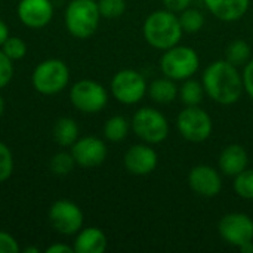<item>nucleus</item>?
<instances>
[{
    "mask_svg": "<svg viewBox=\"0 0 253 253\" xmlns=\"http://www.w3.org/2000/svg\"><path fill=\"white\" fill-rule=\"evenodd\" d=\"M202 83L206 96L219 105H234L245 93L243 76L239 67L230 64L225 58L211 62L205 68Z\"/></svg>",
    "mask_w": 253,
    "mask_h": 253,
    "instance_id": "f257e3e1",
    "label": "nucleus"
},
{
    "mask_svg": "<svg viewBox=\"0 0 253 253\" xmlns=\"http://www.w3.org/2000/svg\"><path fill=\"white\" fill-rule=\"evenodd\" d=\"M142 34L151 47L163 52L181 42L184 30L175 12L159 9L145 18L142 24Z\"/></svg>",
    "mask_w": 253,
    "mask_h": 253,
    "instance_id": "f03ea898",
    "label": "nucleus"
},
{
    "mask_svg": "<svg viewBox=\"0 0 253 253\" xmlns=\"http://www.w3.org/2000/svg\"><path fill=\"white\" fill-rule=\"evenodd\" d=\"M101 13L95 0H71L64 13L68 33L76 39H89L98 30Z\"/></svg>",
    "mask_w": 253,
    "mask_h": 253,
    "instance_id": "7ed1b4c3",
    "label": "nucleus"
},
{
    "mask_svg": "<svg viewBox=\"0 0 253 253\" xmlns=\"http://www.w3.org/2000/svg\"><path fill=\"white\" fill-rule=\"evenodd\" d=\"M200 68V56L191 46L175 44L173 47L163 50L160 58V70L163 76L175 80L184 82L194 77Z\"/></svg>",
    "mask_w": 253,
    "mask_h": 253,
    "instance_id": "20e7f679",
    "label": "nucleus"
},
{
    "mask_svg": "<svg viewBox=\"0 0 253 253\" xmlns=\"http://www.w3.org/2000/svg\"><path fill=\"white\" fill-rule=\"evenodd\" d=\"M130 129L144 142L157 145L169 136V122L166 116L153 107H142L135 111L130 120Z\"/></svg>",
    "mask_w": 253,
    "mask_h": 253,
    "instance_id": "39448f33",
    "label": "nucleus"
},
{
    "mask_svg": "<svg viewBox=\"0 0 253 253\" xmlns=\"http://www.w3.org/2000/svg\"><path fill=\"white\" fill-rule=\"evenodd\" d=\"M31 83L33 87L42 95H56L68 86L70 68L61 59H44L34 68Z\"/></svg>",
    "mask_w": 253,
    "mask_h": 253,
    "instance_id": "423d86ee",
    "label": "nucleus"
},
{
    "mask_svg": "<svg viewBox=\"0 0 253 253\" xmlns=\"http://www.w3.org/2000/svg\"><path fill=\"white\" fill-rule=\"evenodd\" d=\"M176 129L185 141L200 144L211 138L213 122L206 110L200 105H193L179 111L176 116Z\"/></svg>",
    "mask_w": 253,
    "mask_h": 253,
    "instance_id": "0eeeda50",
    "label": "nucleus"
},
{
    "mask_svg": "<svg viewBox=\"0 0 253 253\" xmlns=\"http://www.w3.org/2000/svg\"><path fill=\"white\" fill-rule=\"evenodd\" d=\"M113 96L125 105H135L144 99L148 90L145 77L132 68L117 71L110 83Z\"/></svg>",
    "mask_w": 253,
    "mask_h": 253,
    "instance_id": "6e6552de",
    "label": "nucleus"
},
{
    "mask_svg": "<svg viewBox=\"0 0 253 253\" xmlns=\"http://www.w3.org/2000/svg\"><path fill=\"white\" fill-rule=\"evenodd\" d=\"M70 99L74 108L79 111L86 114H96L107 107L108 92L99 82L83 79L71 86Z\"/></svg>",
    "mask_w": 253,
    "mask_h": 253,
    "instance_id": "1a4fd4ad",
    "label": "nucleus"
},
{
    "mask_svg": "<svg viewBox=\"0 0 253 253\" xmlns=\"http://www.w3.org/2000/svg\"><path fill=\"white\" fill-rule=\"evenodd\" d=\"M218 233L227 245L240 249L243 245L253 242V219L242 212L227 213L218 224Z\"/></svg>",
    "mask_w": 253,
    "mask_h": 253,
    "instance_id": "9d476101",
    "label": "nucleus"
},
{
    "mask_svg": "<svg viewBox=\"0 0 253 253\" xmlns=\"http://www.w3.org/2000/svg\"><path fill=\"white\" fill-rule=\"evenodd\" d=\"M49 222L62 236H74L83 228L82 209L70 200H56L49 209Z\"/></svg>",
    "mask_w": 253,
    "mask_h": 253,
    "instance_id": "9b49d317",
    "label": "nucleus"
},
{
    "mask_svg": "<svg viewBox=\"0 0 253 253\" xmlns=\"http://www.w3.org/2000/svg\"><path fill=\"white\" fill-rule=\"evenodd\" d=\"M188 187L200 197L213 199L222 190V178L213 166L197 165L188 173Z\"/></svg>",
    "mask_w": 253,
    "mask_h": 253,
    "instance_id": "f8f14e48",
    "label": "nucleus"
},
{
    "mask_svg": "<svg viewBox=\"0 0 253 253\" xmlns=\"http://www.w3.org/2000/svg\"><path fill=\"white\" fill-rule=\"evenodd\" d=\"M71 154L76 165L82 168H96L107 159L108 148L105 142L93 135L82 136L71 145Z\"/></svg>",
    "mask_w": 253,
    "mask_h": 253,
    "instance_id": "ddd939ff",
    "label": "nucleus"
},
{
    "mask_svg": "<svg viewBox=\"0 0 253 253\" xmlns=\"http://www.w3.org/2000/svg\"><path fill=\"white\" fill-rule=\"evenodd\" d=\"M126 170L135 176H147L153 173L159 165L157 151L147 142L129 147L123 157Z\"/></svg>",
    "mask_w": 253,
    "mask_h": 253,
    "instance_id": "4468645a",
    "label": "nucleus"
},
{
    "mask_svg": "<svg viewBox=\"0 0 253 253\" xmlns=\"http://www.w3.org/2000/svg\"><path fill=\"white\" fill-rule=\"evenodd\" d=\"M16 15L25 27L39 30L52 21L53 4L50 0H19Z\"/></svg>",
    "mask_w": 253,
    "mask_h": 253,
    "instance_id": "2eb2a0df",
    "label": "nucleus"
},
{
    "mask_svg": "<svg viewBox=\"0 0 253 253\" xmlns=\"http://www.w3.org/2000/svg\"><path fill=\"white\" fill-rule=\"evenodd\" d=\"M249 166V154L246 148L240 144H230L227 145L219 157H218V168L219 172L225 176L234 178Z\"/></svg>",
    "mask_w": 253,
    "mask_h": 253,
    "instance_id": "dca6fc26",
    "label": "nucleus"
},
{
    "mask_svg": "<svg viewBox=\"0 0 253 253\" xmlns=\"http://www.w3.org/2000/svg\"><path fill=\"white\" fill-rule=\"evenodd\" d=\"M203 3L216 19L224 22L242 19L251 7V0H203Z\"/></svg>",
    "mask_w": 253,
    "mask_h": 253,
    "instance_id": "f3484780",
    "label": "nucleus"
},
{
    "mask_svg": "<svg viewBox=\"0 0 253 253\" xmlns=\"http://www.w3.org/2000/svg\"><path fill=\"white\" fill-rule=\"evenodd\" d=\"M107 236L101 228L87 227L76 234L73 249L74 253H102L107 249Z\"/></svg>",
    "mask_w": 253,
    "mask_h": 253,
    "instance_id": "a211bd4d",
    "label": "nucleus"
},
{
    "mask_svg": "<svg viewBox=\"0 0 253 253\" xmlns=\"http://www.w3.org/2000/svg\"><path fill=\"white\" fill-rule=\"evenodd\" d=\"M178 89L179 86L175 83V80L163 76V77L154 79L148 84L147 95L150 96L153 102L159 105H168V104H172L178 98Z\"/></svg>",
    "mask_w": 253,
    "mask_h": 253,
    "instance_id": "6ab92c4d",
    "label": "nucleus"
},
{
    "mask_svg": "<svg viewBox=\"0 0 253 253\" xmlns=\"http://www.w3.org/2000/svg\"><path fill=\"white\" fill-rule=\"evenodd\" d=\"M53 139L58 145L67 148L79 139V126L71 117H61L53 126Z\"/></svg>",
    "mask_w": 253,
    "mask_h": 253,
    "instance_id": "aec40b11",
    "label": "nucleus"
},
{
    "mask_svg": "<svg viewBox=\"0 0 253 253\" xmlns=\"http://www.w3.org/2000/svg\"><path fill=\"white\" fill-rule=\"evenodd\" d=\"M205 95L206 92H205L202 80H196L194 77L184 80L178 89V98L185 107L200 105L205 99Z\"/></svg>",
    "mask_w": 253,
    "mask_h": 253,
    "instance_id": "412c9836",
    "label": "nucleus"
},
{
    "mask_svg": "<svg viewBox=\"0 0 253 253\" xmlns=\"http://www.w3.org/2000/svg\"><path fill=\"white\" fill-rule=\"evenodd\" d=\"M225 59L236 65V67H245L252 59V47L251 44L243 39L233 40L227 49H225Z\"/></svg>",
    "mask_w": 253,
    "mask_h": 253,
    "instance_id": "4be33fe9",
    "label": "nucleus"
},
{
    "mask_svg": "<svg viewBox=\"0 0 253 253\" xmlns=\"http://www.w3.org/2000/svg\"><path fill=\"white\" fill-rule=\"evenodd\" d=\"M130 130V122L123 116H113L104 125V138L110 142H122Z\"/></svg>",
    "mask_w": 253,
    "mask_h": 253,
    "instance_id": "5701e85b",
    "label": "nucleus"
},
{
    "mask_svg": "<svg viewBox=\"0 0 253 253\" xmlns=\"http://www.w3.org/2000/svg\"><path fill=\"white\" fill-rule=\"evenodd\" d=\"M178 18H179V22H181L184 33H188V34L199 33L205 27V22H206L205 13L200 9L191 7V6L184 9L182 12H179Z\"/></svg>",
    "mask_w": 253,
    "mask_h": 253,
    "instance_id": "b1692460",
    "label": "nucleus"
},
{
    "mask_svg": "<svg viewBox=\"0 0 253 253\" xmlns=\"http://www.w3.org/2000/svg\"><path fill=\"white\" fill-rule=\"evenodd\" d=\"M49 166H50V170H52L53 175H56V176H65V175H68V173L73 172V169L76 166V160H74L71 151L70 153L59 151V153H56V154L52 156Z\"/></svg>",
    "mask_w": 253,
    "mask_h": 253,
    "instance_id": "393cba45",
    "label": "nucleus"
},
{
    "mask_svg": "<svg viewBox=\"0 0 253 253\" xmlns=\"http://www.w3.org/2000/svg\"><path fill=\"white\" fill-rule=\"evenodd\" d=\"M233 188L239 197L245 200H253V169L248 168L239 175H236Z\"/></svg>",
    "mask_w": 253,
    "mask_h": 253,
    "instance_id": "a878e982",
    "label": "nucleus"
},
{
    "mask_svg": "<svg viewBox=\"0 0 253 253\" xmlns=\"http://www.w3.org/2000/svg\"><path fill=\"white\" fill-rule=\"evenodd\" d=\"M101 18L117 19L126 12V0H98Z\"/></svg>",
    "mask_w": 253,
    "mask_h": 253,
    "instance_id": "bb28decb",
    "label": "nucleus"
},
{
    "mask_svg": "<svg viewBox=\"0 0 253 253\" xmlns=\"http://www.w3.org/2000/svg\"><path fill=\"white\" fill-rule=\"evenodd\" d=\"M1 50L12 61H18V59H22L25 56V53H27V44H25V42L22 39H19L16 36H9L6 39V42L1 44Z\"/></svg>",
    "mask_w": 253,
    "mask_h": 253,
    "instance_id": "cd10ccee",
    "label": "nucleus"
},
{
    "mask_svg": "<svg viewBox=\"0 0 253 253\" xmlns=\"http://www.w3.org/2000/svg\"><path fill=\"white\" fill-rule=\"evenodd\" d=\"M13 172V156L10 148L0 142V184L7 181Z\"/></svg>",
    "mask_w": 253,
    "mask_h": 253,
    "instance_id": "c85d7f7f",
    "label": "nucleus"
},
{
    "mask_svg": "<svg viewBox=\"0 0 253 253\" xmlns=\"http://www.w3.org/2000/svg\"><path fill=\"white\" fill-rule=\"evenodd\" d=\"M13 61L0 50V89L6 87L13 77Z\"/></svg>",
    "mask_w": 253,
    "mask_h": 253,
    "instance_id": "c756f323",
    "label": "nucleus"
},
{
    "mask_svg": "<svg viewBox=\"0 0 253 253\" xmlns=\"http://www.w3.org/2000/svg\"><path fill=\"white\" fill-rule=\"evenodd\" d=\"M19 251L16 239L6 231H0V253H18Z\"/></svg>",
    "mask_w": 253,
    "mask_h": 253,
    "instance_id": "7c9ffc66",
    "label": "nucleus"
},
{
    "mask_svg": "<svg viewBox=\"0 0 253 253\" xmlns=\"http://www.w3.org/2000/svg\"><path fill=\"white\" fill-rule=\"evenodd\" d=\"M243 84H245V92L253 99V58L243 67Z\"/></svg>",
    "mask_w": 253,
    "mask_h": 253,
    "instance_id": "2f4dec72",
    "label": "nucleus"
},
{
    "mask_svg": "<svg viewBox=\"0 0 253 253\" xmlns=\"http://www.w3.org/2000/svg\"><path fill=\"white\" fill-rule=\"evenodd\" d=\"M162 1H163L165 9L172 10V12H175V13H179V12H182L184 9L190 7L193 0H162Z\"/></svg>",
    "mask_w": 253,
    "mask_h": 253,
    "instance_id": "473e14b6",
    "label": "nucleus"
},
{
    "mask_svg": "<svg viewBox=\"0 0 253 253\" xmlns=\"http://www.w3.org/2000/svg\"><path fill=\"white\" fill-rule=\"evenodd\" d=\"M47 253H74V249L70 245H64V243H55L52 246H49L46 249Z\"/></svg>",
    "mask_w": 253,
    "mask_h": 253,
    "instance_id": "72a5a7b5",
    "label": "nucleus"
},
{
    "mask_svg": "<svg viewBox=\"0 0 253 253\" xmlns=\"http://www.w3.org/2000/svg\"><path fill=\"white\" fill-rule=\"evenodd\" d=\"M7 37H9V28H7V25H6V22L0 19V47H1V44L6 42Z\"/></svg>",
    "mask_w": 253,
    "mask_h": 253,
    "instance_id": "f704fd0d",
    "label": "nucleus"
},
{
    "mask_svg": "<svg viewBox=\"0 0 253 253\" xmlns=\"http://www.w3.org/2000/svg\"><path fill=\"white\" fill-rule=\"evenodd\" d=\"M239 251L242 253H253V242H249V243L243 245Z\"/></svg>",
    "mask_w": 253,
    "mask_h": 253,
    "instance_id": "c9c22d12",
    "label": "nucleus"
},
{
    "mask_svg": "<svg viewBox=\"0 0 253 253\" xmlns=\"http://www.w3.org/2000/svg\"><path fill=\"white\" fill-rule=\"evenodd\" d=\"M3 113H4V99H3V96L0 95V117L3 116Z\"/></svg>",
    "mask_w": 253,
    "mask_h": 253,
    "instance_id": "e433bc0d",
    "label": "nucleus"
},
{
    "mask_svg": "<svg viewBox=\"0 0 253 253\" xmlns=\"http://www.w3.org/2000/svg\"><path fill=\"white\" fill-rule=\"evenodd\" d=\"M40 251L37 249V248H34V246H31V248H27V249H24V253H39Z\"/></svg>",
    "mask_w": 253,
    "mask_h": 253,
    "instance_id": "4c0bfd02",
    "label": "nucleus"
}]
</instances>
